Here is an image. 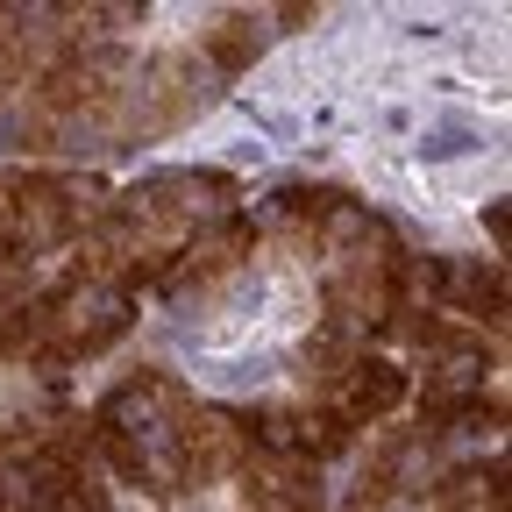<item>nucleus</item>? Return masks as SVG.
I'll return each mask as SVG.
<instances>
[{
	"label": "nucleus",
	"mask_w": 512,
	"mask_h": 512,
	"mask_svg": "<svg viewBox=\"0 0 512 512\" xmlns=\"http://www.w3.org/2000/svg\"><path fill=\"white\" fill-rule=\"evenodd\" d=\"M100 214V185L79 171H0V264H36L86 235Z\"/></svg>",
	"instance_id": "6"
},
{
	"label": "nucleus",
	"mask_w": 512,
	"mask_h": 512,
	"mask_svg": "<svg viewBox=\"0 0 512 512\" xmlns=\"http://www.w3.org/2000/svg\"><path fill=\"white\" fill-rule=\"evenodd\" d=\"M121 72H128V50L114 43H72L57 64H43L22 107V150H64L100 136V114Z\"/></svg>",
	"instance_id": "5"
},
{
	"label": "nucleus",
	"mask_w": 512,
	"mask_h": 512,
	"mask_svg": "<svg viewBox=\"0 0 512 512\" xmlns=\"http://www.w3.org/2000/svg\"><path fill=\"white\" fill-rule=\"evenodd\" d=\"M505 420V392L477 384V392H420V434L441 441V434H484Z\"/></svg>",
	"instance_id": "11"
},
{
	"label": "nucleus",
	"mask_w": 512,
	"mask_h": 512,
	"mask_svg": "<svg viewBox=\"0 0 512 512\" xmlns=\"http://www.w3.org/2000/svg\"><path fill=\"white\" fill-rule=\"evenodd\" d=\"M242 441H249V463L264 456L278 470H320L335 463L342 448H356V427L328 406V399H299V406H242L235 413ZM242 463V470H249Z\"/></svg>",
	"instance_id": "7"
},
{
	"label": "nucleus",
	"mask_w": 512,
	"mask_h": 512,
	"mask_svg": "<svg viewBox=\"0 0 512 512\" xmlns=\"http://www.w3.org/2000/svg\"><path fill=\"white\" fill-rule=\"evenodd\" d=\"M249 491H256L249 512H328L306 470H278V463H264V484H249Z\"/></svg>",
	"instance_id": "15"
},
{
	"label": "nucleus",
	"mask_w": 512,
	"mask_h": 512,
	"mask_svg": "<svg viewBox=\"0 0 512 512\" xmlns=\"http://www.w3.org/2000/svg\"><path fill=\"white\" fill-rule=\"evenodd\" d=\"M256 256V221L249 214H235V207H221L214 221H200L185 235V249L171 256V271L157 278L164 292H214V285H228L242 264Z\"/></svg>",
	"instance_id": "8"
},
{
	"label": "nucleus",
	"mask_w": 512,
	"mask_h": 512,
	"mask_svg": "<svg viewBox=\"0 0 512 512\" xmlns=\"http://www.w3.org/2000/svg\"><path fill=\"white\" fill-rule=\"evenodd\" d=\"M93 463L114 470L128 491L143 498H185L214 491L228 470L249 463V441L228 406H200L171 370H136L93 406L86 420Z\"/></svg>",
	"instance_id": "1"
},
{
	"label": "nucleus",
	"mask_w": 512,
	"mask_h": 512,
	"mask_svg": "<svg viewBox=\"0 0 512 512\" xmlns=\"http://www.w3.org/2000/svg\"><path fill=\"white\" fill-rule=\"evenodd\" d=\"M313 249H320V313H328L320 328L349 335V342L377 335L399 313V271H406V249H399L392 221L370 214L363 200H349Z\"/></svg>",
	"instance_id": "3"
},
{
	"label": "nucleus",
	"mask_w": 512,
	"mask_h": 512,
	"mask_svg": "<svg viewBox=\"0 0 512 512\" xmlns=\"http://www.w3.org/2000/svg\"><path fill=\"white\" fill-rule=\"evenodd\" d=\"M448 313H463L470 328L484 335L491 328V342H498V328H505V264L491 256V264H456V256H441V320Z\"/></svg>",
	"instance_id": "9"
},
{
	"label": "nucleus",
	"mask_w": 512,
	"mask_h": 512,
	"mask_svg": "<svg viewBox=\"0 0 512 512\" xmlns=\"http://www.w3.org/2000/svg\"><path fill=\"white\" fill-rule=\"evenodd\" d=\"M22 72H29V43L15 36V43H0V100L22 86Z\"/></svg>",
	"instance_id": "17"
},
{
	"label": "nucleus",
	"mask_w": 512,
	"mask_h": 512,
	"mask_svg": "<svg viewBox=\"0 0 512 512\" xmlns=\"http://www.w3.org/2000/svg\"><path fill=\"white\" fill-rule=\"evenodd\" d=\"M200 50H207V72L214 79H235L264 57V15H214V29H200Z\"/></svg>",
	"instance_id": "13"
},
{
	"label": "nucleus",
	"mask_w": 512,
	"mask_h": 512,
	"mask_svg": "<svg viewBox=\"0 0 512 512\" xmlns=\"http://www.w3.org/2000/svg\"><path fill=\"white\" fill-rule=\"evenodd\" d=\"M356 356H363V342H349V335H306V349H299V377L313 384V399L320 392H342V377L356 370Z\"/></svg>",
	"instance_id": "14"
},
{
	"label": "nucleus",
	"mask_w": 512,
	"mask_h": 512,
	"mask_svg": "<svg viewBox=\"0 0 512 512\" xmlns=\"http://www.w3.org/2000/svg\"><path fill=\"white\" fill-rule=\"evenodd\" d=\"M399 470H406V434H392V441L377 448V463L363 470V491H356L349 512H384V498L399 491Z\"/></svg>",
	"instance_id": "16"
},
{
	"label": "nucleus",
	"mask_w": 512,
	"mask_h": 512,
	"mask_svg": "<svg viewBox=\"0 0 512 512\" xmlns=\"http://www.w3.org/2000/svg\"><path fill=\"white\" fill-rule=\"evenodd\" d=\"M406 392H413V377H406L392 356H356V370L342 377V392H335L328 406L363 434V427H377L384 413H399V406H406Z\"/></svg>",
	"instance_id": "10"
},
{
	"label": "nucleus",
	"mask_w": 512,
	"mask_h": 512,
	"mask_svg": "<svg viewBox=\"0 0 512 512\" xmlns=\"http://www.w3.org/2000/svg\"><path fill=\"white\" fill-rule=\"evenodd\" d=\"M221 200H235L228 171H157L93 214V242L79 249L72 271L100 285H128V292L157 285L171 271V256L185 249V235L221 214Z\"/></svg>",
	"instance_id": "2"
},
{
	"label": "nucleus",
	"mask_w": 512,
	"mask_h": 512,
	"mask_svg": "<svg viewBox=\"0 0 512 512\" xmlns=\"http://www.w3.org/2000/svg\"><path fill=\"white\" fill-rule=\"evenodd\" d=\"M214 72L200 64V50H157V57H128V72L114 79L107 93V114H100V143L107 150H128V143H157L171 128H185L214 100L207 86Z\"/></svg>",
	"instance_id": "4"
},
{
	"label": "nucleus",
	"mask_w": 512,
	"mask_h": 512,
	"mask_svg": "<svg viewBox=\"0 0 512 512\" xmlns=\"http://www.w3.org/2000/svg\"><path fill=\"white\" fill-rule=\"evenodd\" d=\"M427 512H505V456L456 463L427 491Z\"/></svg>",
	"instance_id": "12"
}]
</instances>
